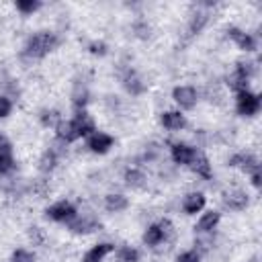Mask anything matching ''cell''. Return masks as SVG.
Instances as JSON below:
<instances>
[{"label":"cell","mask_w":262,"mask_h":262,"mask_svg":"<svg viewBox=\"0 0 262 262\" xmlns=\"http://www.w3.org/2000/svg\"><path fill=\"white\" fill-rule=\"evenodd\" d=\"M55 45H57V39H55L51 33H37V35H33V37L29 39L27 51H29L31 55L41 57V55H45L47 51H51Z\"/></svg>","instance_id":"1"},{"label":"cell","mask_w":262,"mask_h":262,"mask_svg":"<svg viewBox=\"0 0 262 262\" xmlns=\"http://www.w3.org/2000/svg\"><path fill=\"white\" fill-rule=\"evenodd\" d=\"M258 108H260V98L256 94H252L248 90H242L237 94V111H239V115L250 117V115L258 113Z\"/></svg>","instance_id":"2"},{"label":"cell","mask_w":262,"mask_h":262,"mask_svg":"<svg viewBox=\"0 0 262 262\" xmlns=\"http://www.w3.org/2000/svg\"><path fill=\"white\" fill-rule=\"evenodd\" d=\"M47 217L53 219V221H72L76 217V211L70 203L61 201V203H55L53 207L47 209Z\"/></svg>","instance_id":"3"},{"label":"cell","mask_w":262,"mask_h":262,"mask_svg":"<svg viewBox=\"0 0 262 262\" xmlns=\"http://www.w3.org/2000/svg\"><path fill=\"white\" fill-rule=\"evenodd\" d=\"M174 100L182 108H192L196 102V92L190 86H178V88H174Z\"/></svg>","instance_id":"4"},{"label":"cell","mask_w":262,"mask_h":262,"mask_svg":"<svg viewBox=\"0 0 262 262\" xmlns=\"http://www.w3.org/2000/svg\"><path fill=\"white\" fill-rule=\"evenodd\" d=\"M111 145H113V137L106 135V133H94V135H90V139H88V147H90L92 151H96V154L108 151Z\"/></svg>","instance_id":"5"},{"label":"cell","mask_w":262,"mask_h":262,"mask_svg":"<svg viewBox=\"0 0 262 262\" xmlns=\"http://www.w3.org/2000/svg\"><path fill=\"white\" fill-rule=\"evenodd\" d=\"M194 156H196V151H194L190 145L176 143V145L172 147V158H174V162H178V164H190V162L194 160Z\"/></svg>","instance_id":"6"},{"label":"cell","mask_w":262,"mask_h":262,"mask_svg":"<svg viewBox=\"0 0 262 262\" xmlns=\"http://www.w3.org/2000/svg\"><path fill=\"white\" fill-rule=\"evenodd\" d=\"M229 37L242 47V49H246V51H252L254 47H256V43H254V39L248 35V33H242L239 29H229Z\"/></svg>","instance_id":"7"},{"label":"cell","mask_w":262,"mask_h":262,"mask_svg":"<svg viewBox=\"0 0 262 262\" xmlns=\"http://www.w3.org/2000/svg\"><path fill=\"white\" fill-rule=\"evenodd\" d=\"M111 250H113L111 244H98V246H94L90 252H86V256L82 258V262H100Z\"/></svg>","instance_id":"8"},{"label":"cell","mask_w":262,"mask_h":262,"mask_svg":"<svg viewBox=\"0 0 262 262\" xmlns=\"http://www.w3.org/2000/svg\"><path fill=\"white\" fill-rule=\"evenodd\" d=\"M162 125L166 129H172V131L180 129V127H184V117L180 113H176V111H168V113L162 115Z\"/></svg>","instance_id":"9"},{"label":"cell","mask_w":262,"mask_h":262,"mask_svg":"<svg viewBox=\"0 0 262 262\" xmlns=\"http://www.w3.org/2000/svg\"><path fill=\"white\" fill-rule=\"evenodd\" d=\"M76 129H78V135H88L90 131H94V121L86 115V113H80L76 115V119H72Z\"/></svg>","instance_id":"10"},{"label":"cell","mask_w":262,"mask_h":262,"mask_svg":"<svg viewBox=\"0 0 262 262\" xmlns=\"http://www.w3.org/2000/svg\"><path fill=\"white\" fill-rule=\"evenodd\" d=\"M205 207V196L201 192H192L184 199V211L186 213H199Z\"/></svg>","instance_id":"11"},{"label":"cell","mask_w":262,"mask_h":262,"mask_svg":"<svg viewBox=\"0 0 262 262\" xmlns=\"http://www.w3.org/2000/svg\"><path fill=\"white\" fill-rule=\"evenodd\" d=\"M57 135H59L61 139H66V141H74V139L80 137V135H78V129H76V125H74V121H63V123H59V125H57Z\"/></svg>","instance_id":"12"},{"label":"cell","mask_w":262,"mask_h":262,"mask_svg":"<svg viewBox=\"0 0 262 262\" xmlns=\"http://www.w3.org/2000/svg\"><path fill=\"white\" fill-rule=\"evenodd\" d=\"M217 221H219V213L209 211V213H205V215L199 219L196 229H199V231H209V229H213V227L217 225Z\"/></svg>","instance_id":"13"},{"label":"cell","mask_w":262,"mask_h":262,"mask_svg":"<svg viewBox=\"0 0 262 262\" xmlns=\"http://www.w3.org/2000/svg\"><path fill=\"white\" fill-rule=\"evenodd\" d=\"M190 164H192V170H194L196 174H201V176H205V178L211 176V166H209V160H207V158L194 156V160H192Z\"/></svg>","instance_id":"14"},{"label":"cell","mask_w":262,"mask_h":262,"mask_svg":"<svg viewBox=\"0 0 262 262\" xmlns=\"http://www.w3.org/2000/svg\"><path fill=\"white\" fill-rule=\"evenodd\" d=\"M104 205H106L108 211H115L117 213V211H123L127 207V199L123 194H108L106 201H104Z\"/></svg>","instance_id":"15"},{"label":"cell","mask_w":262,"mask_h":262,"mask_svg":"<svg viewBox=\"0 0 262 262\" xmlns=\"http://www.w3.org/2000/svg\"><path fill=\"white\" fill-rule=\"evenodd\" d=\"M162 237H164V231H162V227H160V225H151V227H147V231H145V235H143L145 244H149V246L160 244V242H162Z\"/></svg>","instance_id":"16"},{"label":"cell","mask_w":262,"mask_h":262,"mask_svg":"<svg viewBox=\"0 0 262 262\" xmlns=\"http://www.w3.org/2000/svg\"><path fill=\"white\" fill-rule=\"evenodd\" d=\"M225 203H227L231 209H244L246 203H248V196H246L244 192H231V194H227Z\"/></svg>","instance_id":"17"},{"label":"cell","mask_w":262,"mask_h":262,"mask_svg":"<svg viewBox=\"0 0 262 262\" xmlns=\"http://www.w3.org/2000/svg\"><path fill=\"white\" fill-rule=\"evenodd\" d=\"M125 88H127L131 94H139V92L143 90V84L139 82V78H137V76L129 74V76L125 78Z\"/></svg>","instance_id":"18"},{"label":"cell","mask_w":262,"mask_h":262,"mask_svg":"<svg viewBox=\"0 0 262 262\" xmlns=\"http://www.w3.org/2000/svg\"><path fill=\"white\" fill-rule=\"evenodd\" d=\"M12 156H10V149H2L0 151V174L4 172H10L12 170Z\"/></svg>","instance_id":"19"},{"label":"cell","mask_w":262,"mask_h":262,"mask_svg":"<svg viewBox=\"0 0 262 262\" xmlns=\"http://www.w3.org/2000/svg\"><path fill=\"white\" fill-rule=\"evenodd\" d=\"M125 180H127L129 186H141V184H143V174L137 172V170H129V172L125 174Z\"/></svg>","instance_id":"20"},{"label":"cell","mask_w":262,"mask_h":262,"mask_svg":"<svg viewBox=\"0 0 262 262\" xmlns=\"http://www.w3.org/2000/svg\"><path fill=\"white\" fill-rule=\"evenodd\" d=\"M137 258H139V254H137V250H133V248H123V250L119 252V260H121V262H137Z\"/></svg>","instance_id":"21"},{"label":"cell","mask_w":262,"mask_h":262,"mask_svg":"<svg viewBox=\"0 0 262 262\" xmlns=\"http://www.w3.org/2000/svg\"><path fill=\"white\" fill-rule=\"evenodd\" d=\"M12 262H35V258H33V254L27 252V250H16V252L12 254Z\"/></svg>","instance_id":"22"},{"label":"cell","mask_w":262,"mask_h":262,"mask_svg":"<svg viewBox=\"0 0 262 262\" xmlns=\"http://www.w3.org/2000/svg\"><path fill=\"white\" fill-rule=\"evenodd\" d=\"M205 20H207V16H205V14H196V16L192 18V23H190V33H199V31H201V27L205 25Z\"/></svg>","instance_id":"23"},{"label":"cell","mask_w":262,"mask_h":262,"mask_svg":"<svg viewBox=\"0 0 262 262\" xmlns=\"http://www.w3.org/2000/svg\"><path fill=\"white\" fill-rule=\"evenodd\" d=\"M16 8L23 10V12H33V10L39 8V2H25V0H20V2H16Z\"/></svg>","instance_id":"24"},{"label":"cell","mask_w":262,"mask_h":262,"mask_svg":"<svg viewBox=\"0 0 262 262\" xmlns=\"http://www.w3.org/2000/svg\"><path fill=\"white\" fill-rule=\"evenodd\" d=\"M10 108H12L10 100H8L6 96H0V117H6V115L10 113Z\"/></svg>","instance_id":"25"},{"label":"cell","mask_w":262,"mask_h":262,"mask_svg":"<svg viewBox=\"0 0 262 262\" xmlns=\"http://www.w3.org/2000/svg\"><path fill=\"white\" fill-rule=\"evenodd\" d=\"M178 262H199V254L196 252H184L178 256Z\"/></svg>","instance_id":"26"},{"label":"cell","mask_w":262,"mask_h":262,"mask_svg":"<svg viewBox=\"0 0 262 262\" xmlns=\"http://www.w3.org/2000/svg\"><path fill=\"white\" fill-rule=\"evenodd\" d=\"M90 51L92 53H98V55H104V51H106V45L104 43H90Z\"/></svg>","instance_id":"27"},{"label":"cell","mask_w":262,"mask_h":262,"mask_svg":"<svg viewBox=\"0 0 262 262\" xmlns=\"http://www.w3.org/2000/svg\"><path fill=\"white\" fill-rule=\"evenodd\" d=\"M51 166H53V156H51V154H47V156L43 158L41 168H43V170H47V168H51Z\"/></svg>","instance_id":"28"},{"label":"cell","mask_w":262,"mask_h":262,"mask_svg":"<svg viewBox=\"0 0 262 262\" xmlns=\"http://www.w3.org/2000/svg\"><path fill=\"white\" fill-rule=\"evenodd\" d=\"M2 149H10V145H8V141L0 135V151H2Z\"/></svg>","instance_id":"29"}]
</instances>
